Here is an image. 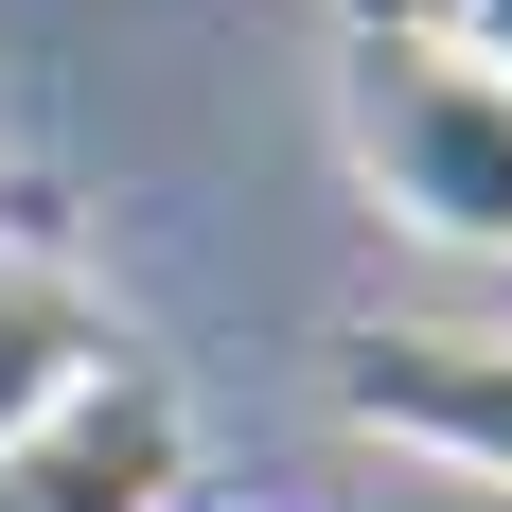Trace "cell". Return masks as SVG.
<instances>
[{
  "label": "cell",
  "instance_id": "cell-3",
  "mask_svg": "<svg viewBox=\"0 0 512 512\" xmlns=\"http://www.w3.org/2000/svg\"><path fill=\"white\" fill-rule=\"evenodd\" d=\"M177 495H195V424H177V389L142 354L0 442V512H177Z\"/></svg>",
  "mask_w": 512,
  "mask_h": 512
},
{
  "label": "cell",
  "instance_id": "cell-5",
  "mask_svg": "<svg viewBox=\"0 0 512 512\" xmlns=\"http://www.w3.org/2000/svg\"><path fill=\"white\" fill-rule=\"evenodd\" d=\"M424 18H442V36H460L477 71H495V89H512V0H424Z\"/></svg>",
  "mask_w": 512,
  "mask_h": 512
},
{
  "label": "cell",
  "instance_id": "cell-6",
  "mask_svg": "<svg viewBox=\"0 0 512 512\" xmlns=\"http://www.w3.org/2000/svg\"><path fill=\"white\" fill-rule=\"evenodd\" d=\"M0 230H53V195H18V177H0Z\"/></svg>",
  "mask_w": 512,
  "mask_h": 512
},
{
  "label": "cell",
  "instance_id": "cell-4",
  "mask_svg": "<svg viewBox=\"0 0 512 512\" xmlns=\"http://www.w3.org/2000/svg\"><path fill=\"white\" fill-rule=\"evenodd\" d=\"M89 371H124V318H106L36 230H0V442H18V424H53Z\"/></svg>",
  "mask_w": 512,
  "mask_h": 512
},
{
  "label": "cell",
  "instance_id": "cell-1",
  "mask_svg": "<svg viewBox=\"0 0 512 512\" xmlns=\"http://www.w3.org/2000/svg\"><path fill=\"white\" fill-rule=\"evenodd\" d=\"M336 142H354L371 212L442 265H512V89L477 71L424 0H354L336 36Z\"/></svg>",
  "mask_w": 512,
  "mask_h": 512
},
{
  "label": "cell",
  "instance_id": "cell-7",
  "mask_svg": "<svg viewBox=\"0 0 512 512\" xmlns=\"http://www.w3.org/2000/svg\"><path fill=\"white\" fill-rule=\"evenodd\" d=\"M177 512H265V495H177Z\"/></svg>",
  "mask_w": 512,
  "mask_h": 512
},
{
  "label": "cell",
  "instance_id": "cell-2",
  "mask_svg": "<svg viewBox=\"0 0 512 512\" xmlns=\"http://www.w3.org/2000/svg\"><path fill=\"white\" fill-rule=\"evenodd\" d=\"M336 424L512 495V318H354L336 336Z\"/></svg>",
  "mask_w": 512,
  "mask_h": 512
}]
</instances>
